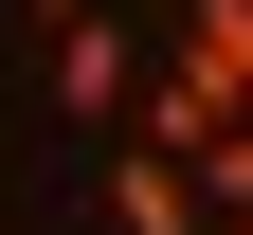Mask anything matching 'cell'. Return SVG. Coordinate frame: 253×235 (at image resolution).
<instances>
[{
    "instance_id": "1",
    "label": "cell",
    "mask_w": 253,
    "mask_h": 235,
    "mask_svg": "<svg viewBox=\"0 0 253 235\" xmlns=\"http://www.w3.org/2000/svg\"><path fill=\"white\" fill-rule=\"evenodd\" d=\"M163 73H199L217 109H253V0H163Z\"/></svg>"
},
{
    "instance_id": "2",
    "label": "cell",
    "mask_w": 253,
    "mask_h": 235,
    "mask_svg": "<svg viewBox=\"0 0 253 235\" xmlns=\"http://www.w3.org/2000/svg\"><path fill=\"white\" fill-rule=\"evenodd\" d=\"M37 73H54V109H90V127H109V109H126V18H54V37H37Z\"/></svg>"
},
{
    "instance_id": "3",
    "label": "cell",
    "mask_w": 253,
    "mask_h": 235,
    "mask_svg": "<svg viewBox=\"0 0 253 235\" xmlns=\"http://www.w3.org/2000/svg\"><path fill=\"white\" fill-rule=\"evenodd\" d=\"M109 235H217V217H199V181H181V163L126 145V163H109Z\"/></svg>"
},
{
    "instance_id": "4",
    "label": "cell",
    "mask_w": 253,
    "mask_h": 235,
    "mask_svg": "<svg viewBox=\"0 0 253 235\" xmlns=\"http://www.w3.org/2000/svg\"><path fill=\"white\" fill-rule=\"evenodd\" d=\"M181 181H199V217H235V199H253V109H235V127H217V145H199V163H181Z\"/></svg>"
},
{
    "instance_id": "5",
    "label": "cell",
    "mask_w": 253,
    "mask_h": 235,
    "mask_svg": "<svg viewBox=\"0 0 253 235\" xmlns=\"http://www.w3.org/2000/svg\"><path fill=\"white\" fill-rule=\"evenodd\" d=\"M18 18H37V37H54V18H109V0H18Z\"/></svg>"
},
{
    "instance_id": "6",
    "label": "cell",
    "mask_w": 253,
    "mask_h": 235,
    "mask_svg": "<svg viewBox=\"0 0 253 235\" xmlns=\"http://www.w3.org/2000/svg\"><path fill=\"white\" fill-rule=\"evenodd\" d=\"M217 235H253V199H235V217H217Z\"/></svg>"
}]
</instances>
